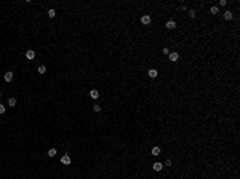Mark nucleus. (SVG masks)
<instances>
[{"label":"nucleus","instance_id":"nucleus-20","mask_svg":"<svg viewBox=\"0 0 240 179\" xmlns=\"http://www.w3.org/2000/svg\"><path fill=\"white\" fill-rule=\"evenodd\" d=\"M163 166H171V160H170V158H167V160H165V165H163Z\"/></svg>","mask_w":240,"mask_h":179},{"label":"nucleus","instance_id":"nucleus-19","mask_svg":"<svg viewBox=\"0 0 240 179\" xmlns=\"http://www.w3.org/2000/svg\"><path fill=\"white\" fill-rule=\"evenodd\" d=\"M162 53H163V55H165V56H167V55H170V50H168V48H167V46H165V48H163V50H162Z\"/></svg>","mask_w":240,"mask_h":179},{"label":"nucleus","instance_id":"nucleus-9","mask_svg":"<svg viewBox=\"0 0 240 179\" xmlns=\"http://www.w3.org/2000/svg\"><path fill=\"white\" fill-rule=\"evenodd\" d=\"M222 16H224V19H226V21H231V19L234 18L232 11H224V15H222Z\"/></svg>","mask_w":240,"mask_h":179},{"label":"nucleus","instance_id":"nucleus-12","mask_svg":"<svg viewBox=\"0 0 240 179\" xmlns=\"http://www.w3.org/2000/svg\"><path fill=\"white\" fill-rule=\"evenodd\" d=\"M147 74H149V77H151V79H155V77H157V70H155V69H151Z\"/></svg>","mask_w":240,"mask_h":179},{"label":"nucleus","instance_id":"nucleus-11","mask_svg":"<svg viewBox=\"0 0 240 179\" xmlns=\"http://www.w3.org/2000/svg\"><path fill=\"white\" fill-rule=\"evenodd\" d=\"M16 102H18V101H16V98H10V99H8V106L10 107H15Z\"/></svg>","mask_w":240,"mask_h":179},{"label":"nucleus","instance_id":"nucleus-23","mask_svg":"<svg viewBox=\"0 0 240 179\" xmlns=\"http://www.w3.org/2000/svg\"><path fill=\"white\" fill-rule=\"evenodd\" d=\"M0 99H2V91H0Z\"/></svg>","mask_w":240,"mask_h":179},{"label":"nucleus","instance_id":"nucleus-21","mask_svg":"<svg viewBox=\"0 0 240 179\" xmlns=\"http://www.w3.org/2000/svg\"><path fill=\"white\" fill-rule=\"evenodd\" d=\"M0 114H5V106L0 102Z\"/></svg>","mask_w":240,"mask_h":179},{"label":"nucleus","instance_id":"nucleus-17","mask_svg":"<svg viewBox=\"0 0 240 179\" xmlns=\"http://www.w3.org/2000/svg\"><path fill=\"white\" fill-rule=\"evenodd\" d=\"M93 110H94V112H101V106H99V104H94V106H93Z\"/></svg>","mask_w":240,"mask_h":179},{"label":"nucleus","instance_id":"nucleus-5","mask_svg":"<svg viewBox=\"0 0 240 179\" xmlns=\"http://www.w3.org/2000/svg\"><path fill=\"white\" fill-rule=\"evenodd\" d=\"M90 98L91 99H98V98H99V91L98 90H90Z\"/></svg>","mask_w":240,"mask_h":179},{"label":"nucleus","instance_id":"nucleus-13","mask_svg":"<svg viewBox=\"0 0 240 179\" xmlns=\"http://www.w3.org/2000/svg\"><path fill=\"white\" fill-rule=\"evenodd\" d=\"M210 13H211V15H218V13H219L218 6H211V8H210Z\"/></svg>","mask_w":240,"mask_h":179},{"label":"nucleus","instance_id":"nucleus-18","mask_svg":"<svg viewBox=\"0 0 240 179\" xmlns=\"http://www.w3.org/2000/svg\"><path fill=\"white\" fill-rule=\"evenodd\" d=\"M189 18H195V10H189Z\"/></svg>","mask_w":240,"mask_h":179},{"label":"nucleus","instance_id":"nucleus-8","mask_svg":"<svg viewBox=\"0 0 240 179\" xmlns=\"http://www.w3.org/2000/svg\"><path fill=\"white\" fill-rule=\"evenodd\" d=\"M151 154L154 155V157L160 155V147H158V146H154V147H152V150H151Z\"/></svg>","mask_w":240,"mask_h":179},{"label":"nucleus","instance_id":"nucleus-1","mask_svg":"<svg viewBox=\"0 0 240 179\" xmlns=\"http://www.w3.org/2000/svg\"><path fill=\"white\" fill-rule=\"evenodd\" d=\"M168 58H170V61H171V62H175V61H178V59H179V53H178V51H170Z\"/></svg>","mask_w":240,"mask_h":179},{"label":"nucleus","instance_id":"nucleus-6","mask_svg":"<svg viewBox=\"0 0 240 179\" xmlns=\"http://www.w3.org/2000/svg\"><path fill=\"white\" fill-rule=\"evenodd\" d=\"M162 170H163V163L155 161V163H154V171H162Z\"/></svg>","mask_w":240,"mask_h":179},{"label":"nucleus","instance_id":"nucleus-3","mask_svg":"<svg viewBox=\"0 0 240 179\" xmlns=\"http://www.w3.org/2000/svg\"><path fill=\"white\" fill-rule=\"evenodd\" d=\"M141 22H143L144 26H149V24H151V16H149V15L141 16Z\"/></svg>","mask_w":240,"mask_h":179},{"label":"nucleus","instance_id":"nucleus-4","mask_svg":"<svg viewBox=\"0 0 240 179\" xmlns=\"http://www.w3.org/2000/svg\"><path fill=\"white\" fill-rule=\"evenodd\" d=\"M3 79H5V82H11V80H13V72H11V70H8V72H6L5 74V75H3Z\"/></svg>","mask_w":240,"mask_h":179},{"label":"nucleus","instance_id":"nucleus-10","mask_svg":"<svg viewBox=\"0 0 240 179\" xmlns=\"http://www.w3.org/2000/svg\"><path fill=\"white\" fill-rule=\"evenodd\" d=\"M167 29H176V22H175L173 19L167 21Z\"/></svg>","mask_w":240,"mask_h":179},{"label":"nucleus","instance_id":"nucleus-15","mask_svg":"<svg viewBox=\"0 0 240 179\" xmlns=\"http://www.w3.org/2000/svg\"><path fill=\"white\" fill-rule=\"evenodd\" d=\"M48 16H50V18H55V16H56V11H55V10H48Z\"/></svg>","mask_w":240,"mask_h":179},{"label":"nucleus","instance_id":"nucleus-7","mask_svg":"<svg viewBox=\"0 0 240 179\" xmlns=\"http://www.w3.org/2000/svg\"><path fill=\"white\" fill-rule=\"evenodd\" d=\"M26 58H27V59H34V58H35V51H34V50H27V51H26Z\"/></svg>","mask_w":240,"mask_h":179},{"label":"nucleus","instance_id":"nucleus-22","mask_svg":"<svg viewBox=\"0 0 240 179\" xmlns=\"http://www.w3.org/2000/svg\"><path fill=\"white\" fill-rule=\"evenodd\" d=\"M219 5H221V6H226V5H227V2H226V0H221V2H219Z\"/></svg>","mask_w":240,"mask_h":179},{"label":"nucleus","instance_id":"nucleus-16","mask_svg":"<svg viewBox=\"0 0 240 179\" xmlns=\"http://www.w3.org/2000/svg\"><path fill=\"white\" fill-rule=\"evenodd\" d=\"M46 72V67L45 66H39V74H45Z\"/></svg>","mask_w":240,"mask_h":179},{"label":"nucleus","instance_id":"nucleus-14","mask_svg":"<svg viewBox=\"0 0 240 179\" xmlns=\"http://www.w3.org/2000/svg\"><path fill=\"white\" fill-rule=\"evenodd\" d=\"M55 155H56V149L53 147V149H50V150H48V157H51V158H53Z\"/></svg>","mask_w":240,"mask_h":179},{"label":"nucleus","instance_id":"nucleus-2","mask_svg":"<svg viewBox=\"0 0 240 179\" xmlns=\"http://www.w3.org/2000/svg\"><path fill=\"white\" fill-rule=\"evenodd\" d=\"M70 161H72V158H70L67 154H64L63 157H61V163L63 165H70Z\"/></svg>","mask_w":240,"mask_h":179}]
</instances>
